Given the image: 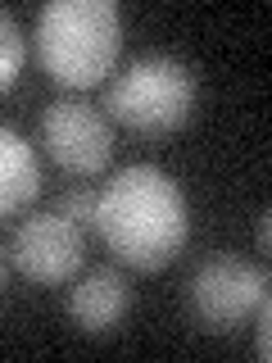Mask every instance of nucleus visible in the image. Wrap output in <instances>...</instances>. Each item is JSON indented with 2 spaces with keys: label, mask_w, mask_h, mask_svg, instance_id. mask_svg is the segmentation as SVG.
Wrapping results in <instances>:
<instances>
[{
  "label": "nucleus",
  "mask_w": 272,
  "mask_h": 363,
  "mask_svg": "<svg viewBox=\"0 0 272 363\" xmlns=\"http://www.w3.org/2000/svg\"><path fill=\"white\" fill-rule=\"evenodd\" d=\"M96 236L118 255L128 268H164L181 255L191 236L186 196L164 168L132 164L109 177L105 191H96Z\"/></svg>",
  "instance_id": "1"
},
{
  "label": "nucleus",
  "mask_w": 272,
  "mask_h": 363,
  "mask_svg": "<svg viewBox=\"0 0 272 363\" xmlns=\"http://www.w3.org/2000/svg\"><path fill=\"white\" fill-rule=\"evenodd\" d=\"M123 50L113 0H45L37 14V60L60 86L105 82Z\"/></svg>",
  "instance_id": "2"
},
{
  "label": "nucleus",
  "mask_w": 272,
  "mask_h": 363,
  "mask_svg": "<svg viewBox=\"0 0 272 363\" xmlns=\"http://www.w3.org/2000/svg\"><path fill=\"white\" fill-rule=\"evenodd\" d=\"M105 109L141 136H168L196 109V73L177 55H136L109 77Z\"/></svg>",
  "instance_id": "3"
},
{
  "label": "nucleus",
  "mask_w": 272,
  "mask_h": 363,
  "mask_svg": "<svg viewBox=\"0 0 272 363\" xmlns=\"http://www.w3.org/2000/svg\"><path fill=\"white\" fill-rule=\"evenodd\" d=\"M191 313L209 332H236L249 313L268 304V272L245 264L241 255H209L191 272Z\"/></svg>",
  "instance_id": "4"
},
{
  "label": "nucleus",
  "mask_w": 272,
  "mask_h": 363,
  "mask_svg": "<svg viewBox=\"0 0 272 363\" xmlns=\"http://www.w3.org/2000/svg\"><path fill=\"white\" fill-rule=\"evenodd\" d=\"M41 145L60 168L77 177H96L113 159V128L105 109L77 96H60L41 109Z\"/></svg>",
  "instance_id": "5"
},
{
  "label": "nucleus",
  "mask_w": 272,
  "mask_h": 363,
  "mask_svg": "<svg viewBox=\"0 0 272 363\" xmlns=\"http://www.w3.org/2000/svg\"><path fill=\"white\" fill-rule=\"evenodd\" d=\"M82 259H86V227L64 218L60 209H41V213H32V218H23L14 227L9 264L28 281H41V286L68 281L82 268Z\"/></svg>",
  "instance_id": "6"
},
{
  "label": "nucleus",
  "mask_w": 272,
  "mask_h": 363,
  "mask_svg": "<svg viewBox=\"0 0 272 363\" xmlns=\"http://www.w3.org/2000/svg\"><path fill=\"white\" fill-rule=\"evenodd\" d=\"M64 309H68V318H73L82 332H91V336L118 332V323H123V318H128V309H132V281L123 277L118 268H109V264L86 268L82 277L73 281Z\"/></svg>",
  "instance_id": "7"
},
{
  "label": "nucleus",
  "mask_w": 272,
  "mask_h": 363,
  "mask_svg": "<svg viewBox=\"0 0 272 363\" xmlns=\"http://www.w3.org/2000/svg\"><path fill=\"white\" fill-rule=\"evenodd\" d=\"M41 191V164L37 150L28 141L0 123V218L18 213L23 204H32Z\"/></svg>",
  "instance_id": "8"
},
{
  "label": "nucleus",
  "mask_w": 272,
  "mask_h": 363,
  "mask_svg": "<svg viewBox=\"0 0 272 363\" xmlns=\"http://www.w3.org/2000/svg\"><path fill=\"white\" fill-rule=\"evenodd\" d=\"M23 60H28V45H23V28L9 9H0V91L14 86V77L23 73Z\"/></svg>",
  "instance_id": "9"
},
{
  "label": "nucleus",
  "mask_w": 272,
  "mask_h": 363,
  "mask_svg": "<svg viewBox=\"0 0 272 363\" xmlns=\"http://www.w3.org/2000/svg\"><path fill=\"white\" fill-rule=\"evenodd\" d=\"M55 209H60L64 218H73L77 227H91V218H96V191L91 186H68V191H60Z\"/></svg>",
  "instance_id": "10"
},
{
  "label": "nucleus",
  "mask_w": 272,
  "mask_h": 363,
  "mask_svg": "<svg viewBox=\"0 0 272 363\" xmlns=\"http://www.w3.org/2000/svg\"><path fill=\"white\" fill-rule=\"evenodd\" d=\"M268 236H272V223H268V209H264V213H259V241L268 245Z\"/></svg>",
  "instance_id": "11"
},
{
  "label": "nucleus",
  "mask_w": 272,
  "mask_h": 363,
  "mask_svg": "<svg viewBox=\"0 0 272 363\" xmlns=\"http://www.w3.org/2000/svg\"><path fill=\"white\" fill-rule=\"evenodd\" d=\"M5 272H9V250L0 245V286H5Z\"/></svg>",
  "instance_id": "12"
}]
</instances>
